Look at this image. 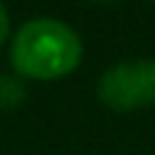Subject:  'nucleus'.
Wrapping results in <instances>:
<instances>
[{
  "label": "nucleus",
  "instance_id": "1",
  "mask_svg": "<svg viewBox=\"0 0 155 155\" xmlns=\"http://www.w3.org/2000/svg\"><path fill=\"white\" fill-rule=\"evenodd\" d=\"M84 57L79 33L57 16H30L8 46V63L19 79L54 82L71 76Z\"/></svg>",
  "mask_w": 155,
  "mask_h": 155
},
{
  "label": "nucleus",
  "instance_id": "4",
  "mask_svg": "<svg viewBox=\"0 0 155 155\" xmlns=\"http://www.w3.org/2000/svg\"><path fill=\"white\" fill-rule=\"evenodd\" d=\"M8 35H11V16H8V8L0 3V46L8 41Z\"/></svg>",
  "mask_w": 155,
  "mask_h": 155
},
{
  "label": "nucleus",
  "instance_id": "2",
  "mask_svg": "<svg viewBox=\"0 0 155 155\" xmlns=\"http://www.w3.org/2000/svg\"><path fill=\"white\" fill-rule=\"evenodd\" d=\"M98 101L117 114L155 106V57H131L109 65L98 79Z\"/></svg>",
  "mask_w": 155,
  "mask_h": 155
},
{
  "label": "nucleus",
  "instance_id": "3",
  "mask_svg": "<svg viewBox=\"0 0 155 155\" xmlns=\"http://www.w3.org/2000/svg\"><path fill=\"white\" fill-rule=\"evenodd\" d=\"M27 84L16 74H0V112H14L25 104Z\"/></svg>",
  "mask_w": 155,
  "mask_h": 155
}]
</instances>
